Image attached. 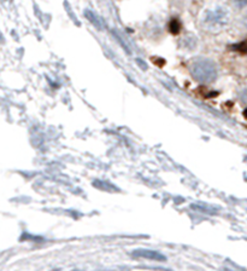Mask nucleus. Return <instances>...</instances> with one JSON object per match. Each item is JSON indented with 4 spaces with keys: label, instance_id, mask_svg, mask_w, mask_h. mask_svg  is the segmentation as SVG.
<instances>
[{
    "label": "nucleus",
    "instance_id": "f257e3e1",
    "mask_svg": "<svg viewBox=\"0 0 247 271\" xmlns=\"http://www.w3.org/2000/svg\"><path fill=\"white\" fill-rule=\"evenodd\" d=\"M190 74L196 81L209 84L217 79L218 71L215 62L209 58H198L190 64Z\"/></svg>",
    "mask_w": 247,
    "mask_h": 271
},
{
    "label": "nucleus",
    "instance_id": "f03ea898",
    "mask_svg": "<svg viewBox=\"0 0 247 271\" xmlns=\"http://www.w3.org/2000/svg\"><path fill=\"white\" fill-rule=\"evenodd\" d=\"M132 255L136 258H146L150 259V260H156V261H165L166 258L165 255H163L162 253L152 251V249H135L132 252Z\"/></svg>",
    "mask_w": 247,
    "mask_h": 271
},
{
    "label": "nucleus",
    "instance_id": "7ed1b4c3",
    "mask_svg": "<svg viewBox=\"0 0 247 271\" xmlns=\"http://www.w3.org/2000/svg\"><path fill=\"white\" fill-rule=\"evenodd\" d=\"M225 20H227V13H225L224 9L221 8L207 11L206 19H205V21L211 25H221V23L225 22Z\"/></svg>",
    "mask_w": 247,
    "mask_h": 271
},
{
    "label": "nucleus",
    "instance_id": "20e7f679",
    "mask_svg": "<svg viewBox=\"0 0 247 271\" xmlns=\"http://www.w3.org/2000/svg\"><path fill=\"white\" fill-rule=\"evenodd\" d=\"M85 17L87 19L89 22L93 25L95 28L98 29V31H104V28H105V25H104L103 20L100 19L99 16H98L97 14H94L92 10H85Z\"/></svg>",
    "mask_w": 247,
    "mask_h": 271
},
{
    "label": "nucleus",
    "instance_id": "39448f33",
    "mask_svg": "<svg viewBox=\"0 0 247 271\" xmlns=\"http://www.w3.org/2000/svg\"><path fill=\"white\" fill-rule=\"evenodd\" d=\"M169 29H170V32L172 34H178L181 31V23L180 21L176 19H172L170 21V25H169Z\"/></svg>",
    "mask_w": 247,
    "mask_h": 271
},
{
    "label": "nucleus",
    "instance_id": "423d86ee",
    "mask_svg": "<svg viewBox=\"0 0 247 271\" xmlns=\"http://www.w3.org/2000/svg\"><path fill=\"white\" fill-rule=\"evenodd\" d=\"M240 98H241V101H242L243 103L247 104V88H246V90H243L242 92H241Z\"/></svg>",
    "mask_w": 247,
    "mask_h": 271
},
{
    "label": "nucleus",
    "instance_id": "0eeeda50",
    "mask_svg": "<svg viewBox=\"0 0 247 271\" xmlns=\"http://www.w3.org/2000/svg\"><path fill=\"white\" fill-rule=\"evenodd\" d=\"M236 5L240 8H243L247 5V0H236Z\"/></svg>",
    "mask_w": 247,
    "mask_h": 271
},
{
    "label": "nucleus",
    "instance_id": "6e6552de",
    "mask_svg": "<svg viewBox=\"0 0 247 271\" xmlns=\"http://www.w3.org/2000/svg\"><path fill=\"white\" fill-rule=\"evenodd\" d=\"M243 23H245V26L247 27V15L245 17H243Z\"/></svg>",
    "mask_w": 247,
    "mask_h": 271
}]
</instances>
